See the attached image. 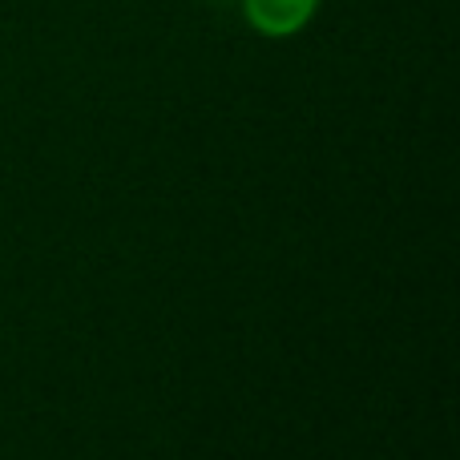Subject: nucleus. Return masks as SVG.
Masks as SVG:
<instances>
[{"instance_id": "obj_1", "label": "nucleus", "mask_w": 460, "mask_h": 460, "mask_svg": "<svg viewBox=\"0 0 460 460\" xmlns=\"http://www.w3.org/2000/svg\"><path fill=\"white\" fill-rule=\"evenodd\" d=\"M251 32L267 40H291L319 16L323 0H238Z\"/></svg>"}]
</instances>
